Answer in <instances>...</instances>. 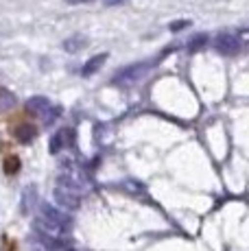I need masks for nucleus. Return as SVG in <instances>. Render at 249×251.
I'll return each mask as SVG.
<instances>
[{
  "label": "nucleus",
  "mask_w": 249,
  "mask_h": 251,
  "mask_svg": "<svg viewBox=\"0 0 249 251\" xmlns=\"http://www.w3.org/2000/svg\"><path fill=\"white\" fill-rule=\"evenodd\" d=\"M25 107L28 114L37 116V118H44V125L55 123V118H59V114H61V107L52 105L46 96H31L25 103Z\"/></svg>",
  "instance_id": "f257e3e1"
},
{
  "label": "nucleus",
  "mask_w": 249,
  "mask_h": 251,
  "mask_svg": "<svg viewBox=\"0 0 249 251\" xmlns=\"http://www.w3.org/2000/svg\"><path fill=\"white\" fill-rule=\"evenodd\" d=\"M13 136H16L18 142L28 144V142H33V140H35L37 127H35V125H31V123H20L16 129H13Z\"/></svg>",
  "instance_id": "f03ea898"
},
{
  "label": "nucleus",
  "mask_w": 249,
  "mask_h": 251,
  "mask_svg": "<svg viewBox=\"0 0 249 251\" xmlns=\"http://www.w3.org/2000/svg\"><path fill=\"white\" fill-rule=\"evenodd\" d=\"M73 142V131L70 129H64V131L55 133L50 138V153H59V149H64L66 144Z\"/></svg>",
  "instance_id": "7ed1b4c3"
},
{
  "label": "nucleus",
  "mask_w": 249,
  "mask_h": 251,
  "mask_svg": "<svg viewBox=\"0 0 249 251\" xmlns=\"http://www.w3.org/2000/svg\"><path fill=\"white\" fill-rule=\"evenodd\" d=\"M16 105H18L16 94L0 85V112H9V109H13Z\"/></svg>",
  "instance_id": "20e7f679"
},
{
  "label": "nucleus",
  "mask_w": 249,
  "mask_h": 251,
  "mask_svg": "<svg viewBox=\"0 0 249 251\" xmlns=\"http://www.w3.org/2000/svg\"><path fill=\"white\" fill-rule=\"evenodd\" d=\"M85 44H88V37L85 35H73L64 42V50L66 52H76V50H81Z\"/></svg>",
  "instance_id": "39448f33"
},
{
  "label": "nucleus",
  "mask_w": 249,
  "mask_h": 251,
  "mask_svg": "<svg viewBox=\"0 0 249 251\" xmlns=\"http://www.w3.org/2000/svg\"><path fill=\"white\" fill-rule=\"evenodd\" d=\"M2 168H4V173H7V175H16V173L20 171V157H18V155H7V157H4Z\"/></svg>",
  "instance_id": "423d86ee"
},
{
  "label": "nucleus",
  "mask_w": 249,
  "mask_h": 251,
  "mask_svg": "<svg viewBox=\"0 0 249 251\" xmlns=\"http://www.w3.org/2000/svg\"><path fill=\"white\" fill-rule=\"evenodd\" d=\"M105 59H107V55H97V57H92V59H90L88 64H85L83 75H85V76H90V75H92V72H97V70L100 68V64H103Z\"/></svg>",
  "instance_id": "0eeeda50"
},
{
  "label": "nucleus",
  "mask_w": 249,
  "mask_h": 251,
  "mask_svg": "<svg viewBox=\"0 0 249 251\" xmlns=\"http://www.w3.org/2000/svg\"><path fill=\"white\" fill-rule=\"evenodd\" d=\"M2 251H16V247H13V243H7V238H4V247Z\"/></svg>",
  "instance_id": "6e6552de"
},
{
  "label": "nucleus",
  "mask_w": 249,
  "mask_h": 251,
  "mask_svg": "<svg viewBox=\"0 0 249 251\" xmlns=\"http://www.w3.org/2000/svg\"><path fill=\"white\" fill-rule=\"evenodd\" d=\"M107 4H118V2H124V0H105Z\"/></svg>",
  "instance_id": "1a4fd4ad"
}]
</instances>
